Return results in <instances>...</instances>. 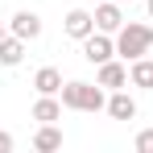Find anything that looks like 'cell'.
<instances>
[{
  "label": "cell",
  "instance_id": "cell-13",
  "mask_svg": "<svg viewBox=\"0 0 153 153\" xmlns=\"http://www.w3.org/2000/svg\"><path fill=\"white\" fill-rule=\"evenodd\" d=\"M33 149H42V153L62 149V128H58V124H42L37 132H33Z\"/></svg>",
  "mask_w": 153,
  "mask_h": 153
},
{
  "label": "cell",
  "instance_id": "cell-2",
  "mask_svg": "<svg viewBox=\"0 0 153 153\" xmlns=\"http://www.w3.org/2000/svg\"><path fill=\"white\" fill-rule=\"evenodd\" d=\"M149 50H153V25H145V21H124V25L116 29V54H120L124 62L145 58Z\"/></svg>",
  "mask_w": 153,
  "mask_h": 153
},
{
  "label": "cell",
  "instance_id": "cell-11",
  "mask_svg": "<svg viewBox=\"0 0 153 153\" xmlns=\"http://www.w3.org/2000/svg\"><path fill=\"white\" fill-rule=\"evenodd\" d=\"M25 37H17V33H8L4 42H0V66H21V58H25Z\"/></svg>",
  "mask_w": 153,
  "mask_h": 153
},
{
  "label": "cell",
  "instance_id": "cell-16",
  "mask_svg": "<svg viewBox=\"0 0 153 153\" xmlns=\"http://www.w3.org/2000/svg\"><path fill=\"white\" fill-rule=\"evenodd\" d=\"M4 37H8V25H4V21H0V42H4Z\"/></svg>",
  "mask_w": 153,
  "mask_h": 153
},
{
  "label": "cell",
  "instance_id": "cell-3",
  "mask_svg": "<svg viewBox=\"0 0 153 153\" xmlns=\"http://www.w3.org/2000/svg\"><path fill=\"white\" fill-rule=\"evenodd\" d=\"M83 58L91 62V66H100L108 58H116V33H91V37H83Z\"/></svg>",
  "mask_w": 153,
  "mask_h": 153
},
{
  "label": "cell",
  "instance_id": "cell-15",
  "mask_svg": "<svg viewBox=\"0 0 153 153\" xmlns=\"http://www.w3.org/2000/svg\"><path fill=\"white\" fill-rule=\"evenodd\" d=\"M13 149V137H8V132H0V153H8Z\"/></svg>",
  "mask_w": 153,
  "mask_h": 153
},
{
  "label": "cell",
  "instance_id": "cell-7",
  "mask_svg": "<svg viewBox=\"0 0 153 153\" xmlns=\"http://www.w3.org/2000/svg\"><path fill=\"white\" fill-rule=\"evenodd\" d=\"M8 33H17V37H25V42H37V37H42V17H37L33 8H21V13H13Z\"/></svg>",
  "mask_w": 153,
  "mask_h": 153
},
{
  "label": "cell",
  "instance_id": "cell-18",
  "mask_svg": "<svg viewBox=\"0 0 153 153\" xmlns=\"http://www.w3.org/2000/svg\"><path fill=\"white\" fill-rule=\"evenodd\" d=\"M120 4H124V0H120Z\"/></svg>",
  "mask_w": 153,
  "mask_h": 153
},
{
  "label": "cell",
  "instance_id": "cell-6",
  "mask_svg": "<svg viewBox=\"0 0 153 153\" xmlns=\"http://www.w3.org/2000/svg\"><path fill=\"white\" fill-rule=\"evenodd\" d=\"M62 29H66V37L83 42V37H91V33H95V13H87V8H71V13H66V21H62Z\"/></svg>",
  "mask_w": 153,
  "mask_h": 153
},
{
  "label": "cell",
  "instance_id": "cell-4",
  "mask_svg": "<svg viewBox=\"0 0 153 153\" xmlns=\"http://www.w3.org/2000/svg\"><path fill=\"white\" fill-rule=\"evenodd\" d=\"M120 25H124L120 0H95V29H100V33H116Z\"/></svg>",
  "mask_w": 153,
  "mask_h": 153
},
{
  "label": "cell",
  "instance_id": "cell-1",
  "mask_svg": "<svg viewBox=\"0 0 153 153\" xmlns=\"http://www.w3.org/2000/svg\"><path fill=\"white\" fill-rule=\"evenodd\" d=\"M58 100H62V108H71V112H103V108H108L103 87H100V83H83V79L62 83Z\"/></svg>",
  "mask_w": 153,
  "mask_h": 153
},
{
  "label": "cell",
  "instance_id": "cell-14",
  "mask_svg": "<svg viewBox=\"0 0 153 153\" xmlns=\"http://www.w3.org/2000/svg\"><path fill=\"white\" fill-rule=\"evenodd\" d=\"M132 149H137V153H153V128H141V132H137Z\"/></svg>",
  "mask_w": 153,
  "mask_h": 153
},
{
  "label": "cell",
  "instance_id": "cell-5",
  "mask_svg": "<svg viewBox=\"0 0 153 153\" xmlns=\"http://www.w3.org/2000/svg\"><path fill=\"white\" fill-rule=\"evenodd\" d=\"M95 83H100L103 91H120V87H128V66L116 62V58H108V62H100V71H95Z\"/></svg>",
  "mask_w": 153,
  "mask_h": 153
},
{
  "label": "cell",
  "instance_id": "cell-9",
  "mask_svg": "<svg viewBox=\"0 0 153 153\" xmlns=\"http://www.w3.org/2000/svg\"><path fill=\"white\" fill-rule=\"evenodd\" d=\"M33 120H37V124H58V120H62V100H58V95H37Z\"/></svg>",
  "mask_w": 153,
  "mask_h": 153
},
{
  "label": "cell",
  "instance_id": "cell-12",
  "mask_svg": "<svg viewBox=\"0 0 153 153\" xmlns=\"http://www.w3.org/2000/svg\"><path fill=\"white\" fill-rule=\"evenodd\" d=\"M33 87H37V95H58L62 91V71L58 66H42L33 75Z\"/></svg>",
  "mask_w": 153,
  "mask_h": 153
},
{
  "label": "cell",
  "instance_id": "cell-8",
  "mask_svg": "<svg viewBox=\"0 0 153 153\" xmlns=\"http://www.w3.org/2000/svg\"><path fill=\"white\" fill-rule=\"evenodd\" d=\"M108 116H112V120H137V100L128 95L124 87L108 95Z\"/></svg>",
  "mask_w": 153,
  "mask_h": 153
},
{
  "label": "cell",
  "instance_id": "cell-17",
  "mask_svg": "<svg viewBox=\"0 0 153 153\" xmlns=\"http://www.w3.org/2000/svg\"><path fill=\"white\" fill-rule=\"evenodd\" d=\"M145 8H149V21H153V0H145Z\"/></svg>",
  "mask_w": 153,
  "mask_h": 153
},
{
  "label": "cell",
  "instance_id": "cell-10",
  "mask_svg": "<svg viewBox=\"0 0 153 153\" xmlns=\"http://www.w3.org/2000/svg\"><path fill=\"white\" fill-rule=\"evenodd\" d=\"M128 83L132 87H141V91H153V58H132V66H128Z\"/></svg>",
  "mask_w": 153,
  "mask_h": 153
}]
</instances>
